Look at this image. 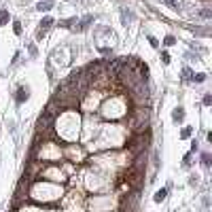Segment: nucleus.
<instances>
[{
    "instance_id": "1",
    "label": "nucleus",
    "mask_w": 212,
    "mask_h": 212,
    "mask_svg": "<svg viewBox=\"0 0 212 212\" xmlns=\"http://www.w3.org/2000/svg\"><path fill=\"white\" fill-rule=\"evenodd\" d=\"M182 117H185V110H182V108H180V106H178V108H174V113H172V121H182Z\"/></svg>"
},
{
    "instance_id": "2",
    "label": "nucleus",
    "mask_w": 212,
    "mask_h": 212,
    "mask_svg": "<svg viewBox=\"0 0 212 212\" xmlns=\"http://www.w3.org/2000/svg\"><path fill=\"white\" fill-rule=\"evenodd\" d=\"M161 2H164V4H168L172 11H180V2H178V0H161Z\"/></svg>"
},
{
    "instance_id": "3",
    "label": "nucleus",
    "mask_w": 212,
    "mask_h": 212,
    "mask_svg": "<svg viewBox=\"0 0 212 212\" xmlns=\"http://www.w3.org/2000/svg\"><path fill=\"white\" fill-rule=\"evenodd\" d=\"M25 98H28V91H25V89H19V91H17V98H15V102H17V104H21Z\"/></svg>"
},
{
    "instance_id": "4",
    "label": "nucleus",
    "mask_w": 212,
    "mask_h": 212,
    "mask_svg": "<svg viewBox=\"0 0 212 212\" xmlns=\"http://www.w3.org/2000/svg\"><path fill=\"white\" fill-rule=\"evenodd\" d=\"M165 193H168L165 189H161V191H157V193H155V201H164V200H165Z\"/></svg>"
},
{
    "instance_id": "5",
    "label": "nucleus",
    "mask_w": 212,
    "mask_h": 212,
    "mask_svg": "<svg viewBox=\"0 0 212 212\" xmlns=\"http://www.w3.org/2000/svg\"><path fill=\"white\" fill-rule=\"evenodd\" d=\"M9 21V11H0V25Z\"/></svg>"
},
{
    "instance_id": "6",
    "label": "nucleus",
    "mask_w": 212,
    "mask_h": 212,
    "mask_svg": "<svg viewBox=\"0 0 212 212\" xmlns=\"http://www.w3.org/2000/svg\"><path fill=\"white\" fill-rule=\"evenodd\" d=\"M51 9V2H38V11H49Z\"/></svg>"
},
{
    "instance_id": "7",
    "label": "nucleus",
    "mask_w": 212,
    "mask_h": 212,
    "mask_svg": "<svg viewBox=\"0 0 212 212\" xmlns=\"http://www.w3.org/2000/svg\"><path fill=\"white\" fill-rule=\"evenodd\" d=\"M193 81H195V83H204V81H206V74H204V72L195 74V76H193Z\"/></svg>"
},
{
    "instance_id": "8",
    "label": "nucleus",
    "mask_w": 212,
    "mask_h": 212,
    "mask_svg": "<svg viewBox=\"0 0 212 212\" xmlns=\"http://www.w3.org/2000/svg\"><path fill=\"white\" fill-rule=\"evenodd\" d=\"M191 134H193V130H191V127H185V130L180 131V138H189Z\"/></svg>"
},
{
    "instance_id": "9",
    "label": "nucleus",
    "mask_w": 212,
    "mask_h": 212,
    "mask_svg": "<svg viewBox=\"0 0 212 212\" xmlns=\"http://www.w3.org/2000/svg\"><path fill=\"white\" fill-rule=\"evenodd\" d=\"M164 43L168 45V47H172V45L176 43V38H174V36H165V40H164Z\"/></svg>"
},
{
    "instance_id": "10",
    "label": "nucleus",
    "mask_w": 212,
    "mask_h": 212,
    "mask_svg": "<svg viewBox=\"0 0 212 212\" xmlns=\"http://www.w3.org/2000/svg\"><path fill=\"white\" fill-rule=\"evenodd\" d=\"M51 24H53V19H51V17H45V19L40 21V25H43V28H49Z\"/></svg>"
},
{
    "instance_id": "11",
    "label": "nucleus",
    "mask_w": 212,
    "mask_h": 212,
    "mask_svg": "<svg viewBox=\"0 0 212 212\" xmlns=\"http://www.w3.org/2000/svg\"><path fill=\"white\" fill-rule=\"evenodd\" d=\"M149 43H151V45H153L155 49L159 47V43H157V38H155V36H149Z\"/></svg>"
},
{
    "instance_id": "12",
    "label": "nucleus",
    "mask_w": 212,
    "mask_h": 212,
    "mask_svg": "<svg viewBox=\"0 0 212 212\" xmlns=\"http://www.w3.org/2000/svg\"><path fill=\"white\" fill-rule=\"evenodd\" d=\"M15 34H21V24H19V21H15Z\"/></svg>"
},
{
    "instance_id": "13",
    "label": "nucleus",
    "mask_w": 212,
    "mask_h": 212,
    "mask_svg": "<svg viewBox=\"0 0 212 212\" xmlns=\"http://www.w3.org/2000/svg\"><path fill=\"white\" fill-rule=\"evenodd\" d=\"M161 59H164V64H170V55L168 53H161Z\"/></svg>"
}]
</instances>
